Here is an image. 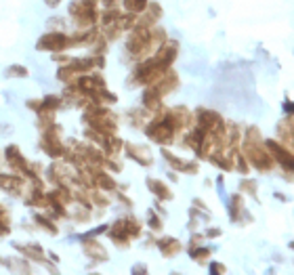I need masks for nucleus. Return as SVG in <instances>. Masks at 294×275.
I'll use <instances>...</instances> for the list:
<instances>
[{
  "label": "nucleus",
  "mask_w": 294,
  "mask_h": 275,
  "mask_svg": "<svg viewBox=\"0 0 294 275\" xmlns=\"http://www.w3.org/2000/svg\"><path fill=\"white\" fill-rule=\"evenodd\" d=\"M267 147H269V151L273 153V158H276V162H280L286 170H294V155L288 151V149H284L280 143H276V141H267Z\"/></svg>",
  "instance_id": "nucleus-1"
},
{
  "label": "nucleus",
  "mask_w": 294,
  "mask_h": 275,
  "mask_svg": "<svg viewBox=\"0 0 294 275\" xmlns=\"http://www.w3.org/2000/svg\"><path fill=\"white\" fill-rule=\"evenodd\" d=\"M248 158H250V162L257 168H261V170H269L271 168V160H269L267 153H263V149H254L250 145V147H248Z\"/></svg>",
  "instance_id": "nucleus-2"
},
{
  "label": "nucleus",
  "mask_w": 294,
  "mask_h": 275,
  "mask_svg": "<svg viewBox=\"0 0 294 275\" xmlns=\"http://www.w3.org/2000/svg\"><path fill=\"white\" fill-rule=\"evenodd\" d=\"M124 5H126V9H128V11L139 13V11H143V9H145L147 0H124Z\"/></svg>",
  "instance_id": "nucleus-3"
},
{
  "label": "nucleus",
  "mask_w": 294,
  "mask_h": 275,
  "mask_svg": "<svg viewBox=\"0 0 294 275\" xmlns=\"http://www.w3.org/2000/svg\"><path fill=\"white\" fill-rule=\"evenodd\" d=\"M149 187L158 193V198H170V191L162 185V183H153V181H149Z\"/></svg>",
  "instance_id": "nucleus-4"
},
{
  "label": "nucleus",
  "mask_w": 294,
  "mask_h": 275,
  "mask_svg": "<svg viewBox=\"0 0 294 275\" xmlns=\"http://www.w3.org/2000/svg\"><path fill=\"white\" fill-rule=\"evenodd\" d=\"M141 153H143V151H137V149H130V155H137V158H139ZM149 160H151V158H149V153L145 151V162H147V164H149Z\"/></svg>",
  "instance_id": "nucleus-5"
},
{
  "label": "nucleus",
  "mask_w": 294,
  "mask_h": 275,
  "mask_svg": "<svg viewBox=\"0 0 294 275\" xmlns=\"http://www.w3.org/2000/svg\"><path fill=\"white\" fill-rule=\"evenodd\" d=\"M286 113H294V103H286Z\"/></svg>",
  "instance_id": "nucleus-6"
}]
</instances>
